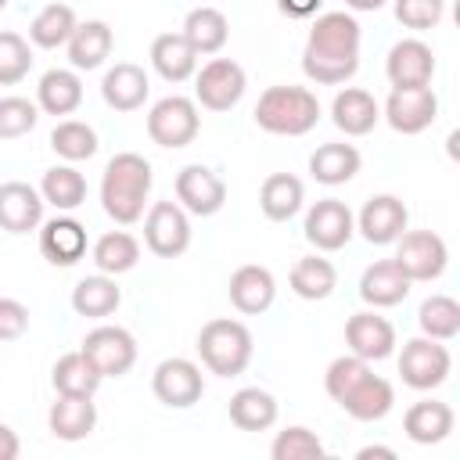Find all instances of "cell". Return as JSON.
<instances>
[{
    "mask_svg": "<svg viewBox=\"0 0 460 460\" xmlns=\"http://www.w3.org/2000/svg\"><path fill=\"white\" fill-rule=\"evenodd\" d=\"M277 420V399L266 388H241L230 395V424L241 431H266Z\"/></svg>",
    "mask_w": 460,
    "mask_h": 460,
    "instance_id": "cell-33",
    "label": "cell"
},
{
    "mask_svg": "<svg viewBox=\"0 0 460 460\" xmlns=\"http://www.w3.org/2000/svg\"><path fill=\"white\" fill-rule=\"evenodd\" d=\"M356 68H359V22L345 11L320 14L302 50V72L320 86H338L352 79Z\"/></svg>",
    "mask_w": 460,
    "mask_h": 460,
    "instance_id": "cell-1",
    "label": "cell"
},
{
    "mask_svg": "<svg viewBox=\"0 0 460 460\" xmlns=\"http://www.w3.org/2000/svg\"><path fill=\"white\" fill-rule=\"evenodd\" d=\"M392 402H395V388H392V381H385L381 374H367L338 406L349 413V417H356V420H381L388 410H392Z\"/></svg>",
    "mask_w": 460,
    "mask_h": 460,
    "instance_id": "cell-28",
    "label": "cell"
},
{
    "mask_svg": "<svg viewBox=\"0 0 460 460\" xmlns=\"http://www.w3.org/2000/svg\"><path fill=\"white\" fill-rule=\"evenodd\" d=\"M410 277L399 270L395 259H377L363 270L359 277V298L374 309H385V305H399L406 295H410Z\"/></svg>",
    "mask_w": 460,
    "mask_h": 460,
    "instance_id": "cell-21",
    "label": "cell"
},
{
    "mask_svg": "<svg viewBox=\"0 0 460 460\" xmlns=\"http://www.w3.org/2000/svg\"><path fill=\"white\" fill-rule=\"evenodd\" d=\"M449 367H453V356L449 349L438 341V338H410L402 345V356H399V374L410 388L417 392H428V388H438L446 377H449Z\"/></svg>",
    "mask_w": 460,
    "mask_h": 460,
    "instance_id": "cell-6",
    "label": "cell"
},
{
    "mask_svg": "<svg viewBox=\"0 0 460 460\" xmlns=\"http://www.w3.org/2000/svg\"><path fill=\"white\" fill-rule=\"evenodd\" d=\"M151 392L158 402L172 406V410H187L201 399L205 392V381H201V370L198 363L183 359V356H172V359H162L151 374Z\"/></svg>",
    "mask_w": 460,
    "mask_h": 460,
    "instance_id": "cell-8",
    "label": "cell"
},
{
    "mask_svg": "<svg viewBox=\"0 0 460 460\" xmlns=\"http://www.w3.org/2000/svg\"><path fill=\"white\" fill-rule=\"evenodd\" d=\"M40 122V111L29 97H0V140H18L32 133Z\"/></svg>",
    "mask_w": 460,
    "mask_h": 460,
    "instance_id": "cell-45",
    "label": "cell"
},
{
    "mask_svg": "<svg viewBox=\"0 0 460 460\" xmlns=\"http://www.w3.org/2000/svg\"><path fill=\"white\" fill-rule=\"evenodd\" d=\"M43 219V194L25 180L0 183V226L7 234H29Z\"/></svg>",
    "mask_w": 460,
    "mask_h": 460,
    "instance_id": "cell-17",
    "label": "cell"
},
{
    "mask_svg": "<svg viewBox=\"0 0 460 460\" xmlns=\"http://www.w3.org/2000/svg\"><path fill=\"white\" fill-rule=\"evenodd\" d=\"M198 356L219 377H237L252 359V331L241 320L216 316L198 331Z\"/></svg>",
    "mask_w": 460,
    "mask_h": 460,
    "instance_id": "cell-4",
    "label": "cell"
},
{
    "mask_svg": "<svg viewBox=\"0 0 460 460\" xmlns=\"http://www.w3.org/2000/svg\"><path fill=\"white\" fill-rule=\"evenodd\" d=\"M277 7H280L288 18H309V14H316L320 0H277Z\"/></svg>",
    "mask_w": 460,
    "mask_h": 460,
    "instance_id": "cell-48",
    "label": "cell"
},
{
    "mask_svg": "<svg viewBox=\"0 0 460 460\" xmlns=\"http://www.w3.org/2000/svg\"><path fill=\"white\" fill-rule=\"evenodd\" d=\"M198 126H201L198 104L190 97H180V93L155 101L147 111V137L158 147H187L198 137Z\"/></svg>",
    "mask_w": 460,
    "mask_h": 460,
    "instance_id": "cell-5",
    "label": "cell"
},
{
    "mask_svg": "<svg viewBox=\"0 0 460 460\" xmlns=\"http://www.w3.org/2000/svg\"><path fill=\"white\" fill-rule=\"evenodd\" d=\"M244 86H248L244 68H241L234 58H212V61L198 72L194 93H198L201 108H208V111H230V108L241 101Z\"/></svg>",
    "mask_w": 460,
    "mask_h": 460,
    "instance_id": "cell-11",
    "label": "cell"
},
{
    "mask_svg": "<svg viewBox=\"0 0 460 460\" xmlns=\"http://www.w3.org/2000/svg\"><path fill=\"white\" fill-rule=\"evenodd\" d=\"M50 381H54V388L61 392V395H90L93 399V392L101 388V370L90 363V356L83 352V349H75V352H65L58 363H54V370H50Z\"/></svg>",
    "mask_w": 460,
    "mask_h": 460,
    "instance_id": "cell-32",
    "label": "cell"
},
{
    "mask_svg": "<svg viewBox=\"0 0 460 460\" xmlns=\"http://www.w3.org/2000/svg\"><path fill=\"white\" fill-rule=\"evenodd\" d=\"M40 252L54 266H75L86 255V230L72 216H54L40 230Z\"/></svg>",
    "mask_w": 460,
    "mask_h": 460,
    "instance_id": "cell-20",
    "label": "cell"
},
{
    "mask_svg": "<svg viewBox=\"0 0 460 460\" xmlns=\"http://www.w3.org/2000/svg\"><path fill=\"white\" fill-rule=\"evenodd\" d=\"M122 302V291L119 284L108 277V273H97V277H83L75 288H72V309L79 316H90V320H104L119 309Z\"/></svg>",
    "mask_w": 460,
    "mask_h": 460,
    "instance_id": "cell-31",
    "label": "cell"
},
{
    "mask_svg": "<svg viewBox=\"0 0 460 460\" xmlns=\"http://www.w3.org/2000/svg\"><path fill=\"white\" fill-rule=\"evenodd\" d=\"M32 68V50H29V40L18 36V32H0V86H14L29 75Z\"/></svg>",
    "mask_w": 460,
    "mask_h": 460,
    "instance_id": "cell-42",
    "label": "cell"
},
{
    "mask_svg": "<svg viewBox=\"0 0 460 460\" xmlns=\"http://www.w3.org/2000/svg\"><path fill=\"white\" fill-rule=\"evenodd\" d=\"M151 65H155V72H158L165 83H183V79L194 75L198 54H194V47L183 40V32H162V36H155V43H151Z\"/></svg>",
    "mask_w": 460,
    "mask_h": 460,
    "instance_id": "cell-26",
    "label": "cell"
},
{
    "mask_svg": "<svg viewBox=\"0 0 460 460\" xmlns=\"http://www.w3.org/2000/svg\"><path fill=\"white\" fill-rule=\"evenodd\" d=\"M111 43H115V36H111V29L104 22H83L68 36V61L75 68L90 72V68L104 65V58L111 54Z\"/></svg>",
    "mask_w": 460,
    "mask_h": 460,
    "instance_id": "cell-34",
    "label": "cell"
},
{
    "mask_svg": "<svg viewBox=\"0 0 460 460\" xmlns=\"http://www.w3.org/2000/svg\"><path fill=\"white\" fill-rule=\"evenodd\" d=\"M83 352L101 370V377H122L137 363V341L126 327L101 323L83 338Z\"/></svg>",
    "mask_w": 460,
    "mask_h": 460,
    "instance_id": "cell-10",
    "label": "cell"
},
{
    "mask_svg": "<svg viewBox=\"0 0 460 460\" xmlns=\"http://www.w3.org/2000/svg\"><path fill=\"white\" fill-rule=\"evenodd\" d=\"M320 119V101L305 86H266L259 104H255V122L259 129L273 137H302L316 126Z\"/></svg>",
    "mask_w": 460,
    "mask_h": 460,
    "instance_id": "cell-3",
    "label": "cell"
},
{
    "mask_svg": "<svg viewBox=\"0 0 460 460\" xmlns=\"http://www.w3.org/2000/svg\"><path fill=\"white\" fill-rule=\"evenodd\" d=\"M29 331V309L18 298L0 295V341H14Z\"/></svg>",
    "mask_w": 460,
    "mask_h": 460,
    "instance_id": "cell-47",
    "label": "cell"
},
{
    "mask_svg": "<svg viewBox=\"0 0 460 460\" xmlns=\"http://www.w3.org/2000/svg\"><path fill=\"white\" fill-rule=\"evenodd\" d=\"M4 7H7V0H0V11H4Z\"/></svg>",
    "mask_w": 460,
    "mask_h": 460,
    "instance_id": "cell-52",
    "label": "cell"
},
{
    "mask_svg": "<svg viewBox=\"0 0 460 460\" xmlns=\"http://www.w3.org/2000/svg\"><path fill=\"white\" fill-rule=\"evenodd\" d=\"M356 456H359V460H370V456H381V460H395V449H388V446H363Z\"/></svg>",
    "mask_w": 460,
    "mask_h": 460,
    "instance_id": "cell-50",
    "label": "cell"
},
{
    "mask_svg": "<svg viewBox=\"0 0 460 460\" xmlns=\"http://www.w3.org/2000/svg\"><path fill=\"white\" fill-rule=\"evenodd\" d=\"M359 234L370 241V244H392V241H399V234L406 230V223H410V212H406V205L395 198V194H374L367 205H363V212H359Z\"/></svg>",
    "mask_w": 460,
    "mask_h": 460,
    "instance_id": "cell-18",
    "label": "cell"
},
{
    "mask_svg": "<svg viewBox=\"0 0 460 460\" xmlns=\"http://www.w3.org/2000/svg\"><path fill=\"white\" fill-rule=\"evenodd\" d=\"M36 104L47 115H72L83 104V83H79V75L68 72V68L43 72V79L36 86Z\"/></svg>",
    "mask_w": 460,
    "mask_h": 460,
    "instance_id": "cell-30",
    "label": "cell"
},
{
    "mask_svg": "<svg viewBox=\"0 0 460 460\" xmlns=\"http://www.w3.org/2000/svg\"><path fill=\"white\" fill-rule=\"evenodd\" d=\"M367 374H370V363L367 359H359V356H338V359H331V367L323 374V388H327V395L334 402H341Z\"/></svg>",
    "mask_w": 460,
    "mask_h": 460,
    "instance_id": "cell-43",
    "label": "cell"
},
{
    "mask_svg": "<svg viewBox=\"0 0 460 460\" xmlns=\"http://www.w3.org/2000/svg\"><path fill=\"white\" fill-rule=\"evenodd\" d=\"M147 90H151L147 72H144L140 65H133V61L111 65V68L104 72V79H101V97H104V104L115 108V111H137V108L147 101Z\"/></svg>",
    "mask_w": 460,
    "mask_h": 460,
    "instance_id": "cell-23",
    "label": "cell"
},
{
    "mask_svg": "<svg viewBox=\"0 0 460 460\" xmlns=\"http://www.w3.org/2000/svg\"><path fill=\"white\" fill-rule=\"evenodd\" d=\"M345 341H349L352 356H359L367 363L385 359L395 349V327L377 313H352L345 323Z\"/></svg>",
    "mask_w": 460,
    "mask_h": 460,
    "instance_id": "cell-19",
    "label": "cell"
},
{
    "mask_svg": "<svg viewBox=\"0 0 460 460\" xmlns=\"http://www.w3.org/2000/svg\"><path fill=\"white\" fill-rule=\"evenodd\" d=\"M345 7H352V11H377V7H385V0H345Z\"/></svg>",
    "mask_w": 460,
    "mask_h": 460,
    "instance_id": "cell-51",
    "label": "cell"
},
{
    "mask_svg": "<svg viewBox=\"0 0 460 460\" xmlns=\"http://www.w3.org/2000/svg\"><path fill=\"white\" fill-rule=\"evenodd\" d=\"M226 295H230V305L244 316H259L273 305V295H277V284H273V273L259 262H244L230 273V284H226Z\"/></svg>",
    "mask_w": 460,
    "mask_h": 460,
    "instance_id": "cell-16",
    "label": "cell"
},
{
    "mask_svg": "<svg viewBox=\"0 0 460 460\" xmlns=\"http://www.w3.org/2000/svg\"><path fill=\"white\" fill-rule=\"evenodd\" d=\"M288 284H291V291H295L298 298L316 302V298H327V295L334 291V284H338V270H334V262H331V259L302 255V259L291 266Z\"/></svg>",
    "mask_w": 460,
    "mask_h": 460,
    "instance_id": "cell-36",
    "label": "cell"
},
{
    "mask_svg": "<svg viewBox=\"0 0 460 460\" xmlns=\"http://www.w3.org/2000/svg\"><path fill=\"white\" fill-rule=\"evenodd\" d=\"M417 323H420V331L428 338H438V341L456 338L460 334V305H456V298H449V295L424 298L420 309H417Z\"/></svg>",
    "mask_w": 460,
    "mask_h": 460,
    "instance_id": "cell-40",
    "label": "cell"
},
{
    "mask_svg": "<svg viewBox=\"0 0 460 460\" xmlns=\"http://www.w3.org/2000/svg\"><path fill=\"white\" fill-rule=\"evenodd\" d=\"M385 72H388L392 90L431 86V75H435V54H431V47H428L424 40H399V43L388 50Z\"/></svg>",
    "mask_w": 460,
    "mask_h": 460,
    "instance_id": "cell-15",
    "label": "cell"
},
{
    "mask_svg": "<svg viewBox=\"0 0 460 460\" xmlns=\"http://www.w3.org/2000/svg\"><path fill=\"white\" fill-rule=\"evenodd\" d=\"M446 241L435 230H402L395 262L410 280H435L446 270Z\"/></svg>",
    "mask_w": 460,
    "mask_h": 460,
    "instance_id": "cell-9",
    "label": "cell"
},
{
    "mask_svg": "<svg viewBox=\"0 0 460 460\" xmlns=\"http://www.w3.org/2000/svg\"><path fill=\"white\" fill-rule=\"evenodd\" d=\"M402 431L420 442V446H431V442H442L449 431H453V410L442 402V399H420L406 410L402 417Z\"/></svg>",
    "mask_w": 460,
    "mask_h": 460,
    "instance_id": "cell-29",
    "label": "cell"
},
{
    "mask_svg": "<svg viewBox=\"0 0 460 460\" xmlns=\"http://www.w3.org/2000/svg\"><path fill=\"white\" fill-rule=\"evenodd\" d=\"M144 244L158 259H176L190 244V219L176 201H155L144 216Z\"/></svg>",
    "mask_w": 460,
    "mask_h": 460,
    "instance_id": "cell-7",
    "label": "cell"
},
{
    "mask_svg": "<svg viewBox=\"0 0 460 460\" xmlns=\"http://www.w3.org/2000/svg\"><path fill=\"white\" fill-rule=\"evenodd\" d=\"M14 456H18V435L7 424H0V460H14Z\"/></svg>",
    "mask_w": 460,
    "mask_h": 460,
    "instance_id": "cell-49",
    "label": "cell"
},
{
    "mask_svg": "<svg viewBox=\"0 0 460 460\" xmlns=\"http://www.w3.org/2000/svg\"><path fill=\"white\" fill-rule=\"evenodd\" d=\"M180 32H183V40L194 47V54H219L223 43H226V36H230V22H226V14H223L219 7L201 4V7L187 11Z\"/></svg>",
    "mask_w": 460,
    "mask_h": 460,
    "instance_id": "cell-25",
    "label": "cell"
},
{
    "mask_svg": "<svg viewBox=\"0 0 460 460\" xmlns=\"http://www.w3.org/2000/svg\"><path fill=\"white\" fill-rule=\"evenodd\" d=\"M93 262H97L101 273H111V277L126 273V270H133L140 262V241L133 234H126V230H108L93 244Z\"/></svg>",
    "mask_w": 460,
    "mask_h": 460,
    "instance_id": "cell-37",
    "label": "cell"
},
{
    "mask_svg": "<svg viewBox=\"0 0 460 460\" xmlns=\"http://www.w3.org/2000/svg\"><path fill=\"white\" fill-rule=\"evenodd\" d=\"M151 162L137 151H119L108 165H104V180H101V205L104 212L129 226L144 216L147 194H151Z\"/></svg>",
    "mask_w": 460,
    "mask_h": 460,
    "instance_id": "cell-2",
    "label": "cell"
},
{
    "mask_svg": "<svg viewBox=\"0 0 460 460\" xmlns=\"http://www.w3.org/2000/svg\"><path fill=\"white\" fill-rule=\"evenodd\" d=\"M47 428L61 442H79L97 428V406L90 395H61L47 410Z\"/></svg>",
    "mask_w": 460,
    "mask_h": 460,
    "instance_id": "cell-22",
    "label": "cell"
},
{
    "mask_svg": "<svg viewBox=\"0 0 460 460\" xmlns=\"http://www.w3.org/2000/svg\"><path fill=\"white\" fill-rule=\"evenodd\" d=\"M50 147L65 162H83V158H93L97 155V133H93V126H86L79 119H65V122L54 126Z\"/></svg>",
    "mask_w": 460,
    "mask_h": 460,
    "instance_id": "cell-41",
    "label": "cell"
},
{
    "mask_svg": "<svg viewBox=\"0 0 460 460\" xmlns=\"http://www.w3.org/2000/svg\"><path fill=\"white\" fill-rule=\"evenodd\" d=\"M79 22H75V11L68 7V4H47L32 22H29V40L36 43V47H43V50H54V47H61V43H68V36H72V29H75Z\"/></svg>",
    "mask_w": 460,
    "mask_h": 460,
    "instance_id": "cell-38",
    "label": "cell"
},
{
    "mask_svg": "<svg viewBox=\"0 0 460 460\" xmlns=\"http://www.w3.org/2000/svg\"><path fill=\"white\" fill-rule=\"evenodd\" d=\"M270 453H273V460H320L323 456V442L309 428L295 424V428H284L273 438V449Z\"/></svg>",
    "mask_w": 460,
    "mask_h": 460,
    "instance_id": "cell-44",
    "label": "cell"
},
{
    "mask_svg": "<svg viewBox=\"0 0 460 460\" xmlns=\"http://www.w3.org/2000/svg\"><path fill=\"white\" fill-rule=\"evenodd\" d=\"M302 201H305V187H302V180L291 176V172H270V176L262 180V187H259V208H262V216L273 219V223L291 219V216L302 208Z\"/></svg>",
    "mask_w": 460,
    "mask_h": 460,
    "instance_id": "cell-27",
    "label": "cell"
},
{
    "mask_svg": "<svg viewBox=\"0 0 460 460\" xmlns=\"http://www.w3.org/2000/svg\"><path fill=\"white\" fill-rule=\"evenodd\" d=\"M438 115V97L431 86H406V90H392L385 101V119L395 133H420L435 122Z\"/></svg>",
    "mask_w": 460,
    "mask_h": 460,
    "instance_id": "cell-12",
    "label": "cell"
},
{
    "mask_svg": "<svg viewBox=\"0 0 460 460\" xmlns=\"http://www.w3.org/2000/svg\"><path fill=\"white\" fill-rule=\"evenodd\" d=\"M352 230H356V219H352L349 205L338 201V198H323V201H316L305 212V241L316 244L320 252L345 248L349 237H352Z\"/></svg>",
    "mask_w": 460,
    "mask_h": 460,
    "instance_id": "cell-13",
    "label": "cell"
},
{
    "mask_svg": "<svg viewBox=\"0 0 460 460\" xmlns=\"http://www.w3.org/2000/svg\"><path fill=\"white\" fill-rule=\"evenodd\" d=\"M331 119H334V126H338L345 137H367V133L377 126L381 108H377V101H374L370 90H363V86H345V90H338V97H334V104H331Z\"/></svg>",
    "mask_w": 460,
    "mask_h": 460,
    "instance_id": "cell-24",
    "label": "cell"
},
{
    "mask_svg": "<svg viewBox=\"0 0 460 460\" xmlns=\"http://www.w3.org/2000/svg\"><path fill=\"white\" fill-rule=\"evenodd\" d=\"M176 198L180 208L190 216H212L226 201V183L208 165H183L176 172Z\"/></svg>",
    "mask_w": 460,
    "mask_h": 460,
    "instance_id": "cell-14",
    "label": "cell"
},
{
    "mask_svg": "<svg viewBox=\"0 0 460 460\" xmlns=\"http://www.w3.org/2000/svg\"><path fill=\"white\" fill-rule=\"evenodd\" d=\"M442 11L446 4L442 0H395V18L406 25V29H435L442 22Z\"/></svg>",
    "mask_w": 460,
    "mask_h": 460,
    "instance_id": "cell-46",
    "label": "cell"
},
{
    "mask_svg": "<svg viewBox=\"0 0 460 460\" xmlns=\"http://www.w3.org/2000/svg\"><path fill=\"white\" fill-rule=\"evenodd\" d=\"M40 194H43V201H50L54 208H65V212H68V208H79V205H83V198H86V180H83V172L72 169V165H54V169L43 172Z\"/></svg>",
    "mask_w": 460,
    "mask_h": 460,
    "instance_id": "cell-39",
    "label": "cell"
},
{
    "mask_svg": "<svg viewBox=\"0 0 460 460\" xmlns=\"http://www.w3.org/2000/svg\"><path fill=\"white\" fill-rule=\"evenodd\" d=\"M309 172L313 180L334 187V183H349L359 172V151L352 144H320L309 155Z\"/></svg>",
    "mask_w": 460,
    "mask_h": 460,
    "instance_id": "cell-35",
    "label": "cell"
}]
</instances>
